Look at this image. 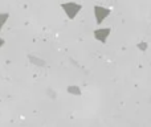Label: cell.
Returning <instances> with one entry per match:
<instances>
[{"mask_svg":"<svg viewBox=\"0 0 151 127\" xmlns=\"http://www.w3.org/2000/svg\"><path fill=\"white\" fill-rule=\"evenodd\" d=\"M110 33H111V28H109V27H101V28L94 29L93 36L98 42H101V44H106Z\"/></svg>","mask_w":151,"mask_h":127,"instance_id":"obj_3","label":"cell"},{"mask_svg":"<svg viewBox=\"0 0 151 127\" xmlns=\"http://www.w3.org/2000/svg\"><path fill=\"white\" fill-rule=\"evenodd\" d=\"M28 60L31 64L36 65V66H45V61L42 60V58L37 57L36 55H32V53H29L28 55Z\"/></svg>","mask_w":151,"mask_h":127,"instance_id":"obj_4","label":"cell"},{"mask_svg":"<svg viewBox=\"0 0 151 127\" xmlns=\"http://www.w3.org/2000/svg\"><path fill=\"white\" fill-rule=\"evenodd\" d=\"M4 44H5V40L3 39V37H0V48L4 47Z\"/></svg>","mask_w":151,"mask_h":127,"instance_id":"obj_8","label":"cell"},{"mask_svg":"<svg viewBox=\"0 0 151 127\" xmlns=\"http://www.w3.org/2000/svg\"><path fill=\"white\" fill-rule=\"evenodd\" d=\"M137 48H138L141 52H143V53H146L147 52V49H149V44H147L146 41H141L138 45H137Z\"/></svg>","mask_w":151,"mask_h":127,"instance_id":"obj_6","label":"cell"},{"mask_svg":"<svg viewBox=\"0 0 151 127\" xmlns=\"http://www.w3.org/2000/svg\"><path fill=\"white\" fill-rule=\"evenodd\" d=\"M61 9L64 11V13L66 15V17L69 20H73V19H76V16L80 13V11L82 9V4L76 1H66L61 4Z\"/></svg>","mask_w":151,"mask_h":127,"instance_id":"obj_1","label":"cell"},{"mask_svg":"<svg viewBox=\"0 0 151 127\" xmlns=\"http://www.w3.org/2000/svg\"><path fill=\"white\" fill-rule=\"evenodd\" d=\"M68 91L69 93H72V94H77V95H80V89H78L77 86H69Z\"/></svg>","mask_w":151,"mask_h":127,"instance_id":"obj_7","label":"cell"},{"mask_svg":"<svg viewBox=\"0 0 151 127\" xmlns=\"http://www.w3.org/2000/svg\"><path fill=\"white\" fill-rule=\"evenodd\" d=\"M93 13H94V20H96V23L102 24L107 17H109L111 11H110V8H106V7H104V5H94Z\"/></svg>","mask_w":151,"mask_h":127,"instance_id":"obj_2","label":"cell"},{"mask_svg":"<svg viewBox=\"0 0 151 127\" xmlns=\"http://www.w3.org/2000/svg\"><path fill=\"white\" fill-rule=\"evenodd\" d=\"M8 19H9V13L8 12H0V32L4 28V25L7 24Z\"/></svg>","mask_w":151,"mask_h":127,"instance_id":"obj_5","label":"cell"}]
</instances>
